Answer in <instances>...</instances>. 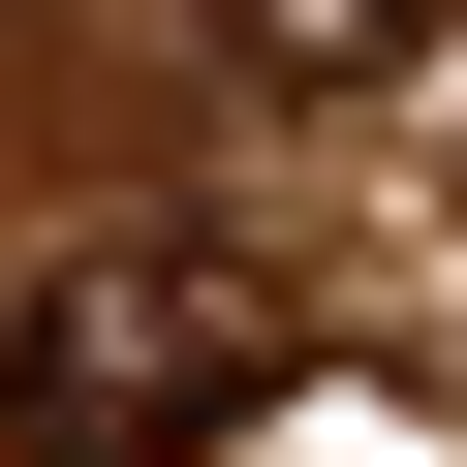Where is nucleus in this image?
<instances>
[{"label": "nucleus", "mask_w": 467, "mask_h": 467, "mask_svg": "<svg viewBox=\"0 0 467 467\" xmlns=\"http://www.w3.org/2000/svg\"><path fill=\"white\" fill-rule=\"evenodd\" d=\"M312 374V312L281 281H218V250H125V281H32V343H0V405H32V436H218V405H281Z\"/></svg>", "instance_id": "1"}, {"label": "nucleus", "mask_w": 467, "mask_h": 467, "mask_svg": "<svg viewBox=\"0 0 467 467\" xmlns=\"http://www.w3.org/2000/svg\"><path fill=\"white\" fill-rule=\"evenodd\" d=\"M187 32L250 63V94H405V63L467 32V0H187Z\"/></svg>", "instance_id": "2"}]
</instances>
